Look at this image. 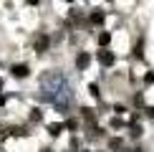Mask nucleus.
<instances>
[{"label": "nucleus", "instance_id": "nucleus-4", "mask_svg": "<svg viewBox=\"0 0 154 152\" xmlns=\"http://www.w3.org/2000/svg\"><path fill=\"white\" fill-rule=\"evenodd\" d=\"M28 71H30V68L25 66V63H18V66H13V74H15L18 79H23V76H28Z\"/></svg>", "mask_w": 154, "mask_h": 152}, {"label": "nucleus", "instance_id": "nucleus-7", "mask_svg": "<svg viewBox=\"0 0 154 152\" xmlns=\"http://www.w3.org/2000/svg\"><path fill=\"white\" fill-rule=\"evenodd\" d=\"M91 21H94V23H101V21H104V13H94Z\"/></svg>", "mask_w": 154, "mask_h": 152}, {"label": "nucleus", "instance_id": "nucleus-11", "mask_svg": "<svg viewBox=\"0 0 154 152\" xmlns=\"http://www.w3.org/2000/svg\"><path fill=\"white\" fill-rule=\"evenodd\" d=\"M0 89H3V79H0Z\"/></svg>", "mask_w": 154, "mask_h": 152}, {"label": "nucleus", "instance_id": "nucleus-2", "mask_svg": "<svg viewBox=\"0 0 154 152\" xmlns=\"http://www.w3.org/2000/svg\"><path fill=\"white\" fill-rule=\"evenodd\" d=\"M88 63H91V56H88V53H79V56H76V66H79L81 71H86Z\"/></svg>", "mask_w": 154, "mask_h": 152}, {"label": "nucleus", "instance_id": "nucleus-10", "mask_svg": "<svg viewBox=\"0 0 154 152\" xmlns=\"http://www.w3.org/2000/svg\"><path fill=\"white\" fill-rule=\"evenodd\" d=\"M25 3H30V5H35V3H38V0H25Z\"/></svg>", "mask_w": 154, "mask_h": 152}, {"label": "nucleus", "instance_id": "nucleus-3", "mask_svg": "<svg viewBox=\"0 0 154 152\" xmlns=\"http://www.w3.org/2000/svg\"><path fill=\"white\" fill-rule=\"evenodd\" d=\"M99 61L104 63V66H111V63H114V53H109V51H99Z\"/></svg>", "mask_w": 154, "mask_h": 152}, {"label": "nucleus", "instance_id": "nucleus-5", "mask_svg": "<svg viewBox=\"0 0 154 152\" xmlns=\"http://www.w3.org/2000/svg\"><path fill=\"white\" fill-rule=\"evenodd\" d=\"M109 41H111V36H109V33H101V36H99V43H101V46H106Z\"/></svg>", "mask_w": 154, "mask_h": 152}, {"label": "nucleus", "instance_id": "nucleus-9", "mask_svg": "<svg viewBox=\"0 0 154 152\" xmlns=\"http://www.w3.org/2000/svg\"><path fill=\"white\" fill-rule=\"evenodd\" d=\"M5 104V97H3V94H0V106H3Z\"/></svg>", "mask_w": 154, "mask_h": 152}, {"label": "nucleus", "instance_id": "nucleus-6", "mask_svg": "<svg viewBox=\"0 0 154 152\" xmlns=\"http://www.w3.org/2000/svg\"><path fill=\"white\" fill-rule=\"evenodd\" d=\"M48 129H51V135H61V129H63V127H61V124H51Z\"/></svg>", "mask_w": 154, "mask_h": 152}, {"label": "nucleus", "instance_id": "nucleus-8", "mask_svg": "<svg viewBox=\"0 0 154 152\" xmlns=\"http://www.w3.org/2000/svg\"><path fill=\"white\" fill-rule=\"evenodd\" d=\"M146 114H149V117H154V106H149V109H146Z\"/></svg>", "mask_w": 154, "mask_h": 152}, {"label": "nucleus", "instance_id": "nucleus-1", "mask_svg": "<svg viewBox=\"0 0 154 152\" xmlns=\"http://www.w3.org/2000/svg\"><path fill=\"white\" fill-rule=\"evenodd\" d=\"M48 43H51V38H48L46 33H41V36L35 38V51H38V53H43V51H48Z\"/></svg>", "mask_w": 154, "mask_h": 152}]
</instances>
